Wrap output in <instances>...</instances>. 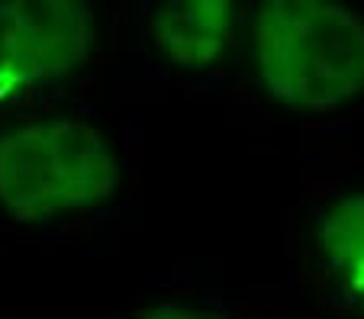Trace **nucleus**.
Segmentation results:
<instances>
[{
    "label": "nucleus",
    "instance_id": "1",
    "mask_svg": "<svg viewBox=\"0 0 364 319\" xmlns=\"http://www.w3.org/2000/svg\"><path fill=\"white\" fill-rule=\"evenodd\" d=\"M258 71L271 97L326 110L364 90V23L323 0H274L258 13Z\"/></svg>",
    "mask_w": 364,
    "mask_h": 319
},
{
    "label": "nucleus",
    "instance_id": "2",
    "mask_svg": "<svg viewBox=\"0 0 364 319\" xmlns=\"http://www.w3.org/2000/svg\"><path fill=\"white\" fill-rule=\"evenodd\" d=\"M110 142L77 119H39L0 132V207L23 222L87 210L117 190Z\"/></svg>",
    "mask_w": 364,
    "mask_h": 319
},
{
    "label": "nucleus",
    "instance_id": "3",
    "mask_svg": "<svg viewBox=\"0 0 364 319\" xmlns=\"http://www.w3.org/2000/svg\"><path fill=\"white\" fill-rule=\"evenodd\" d=\"M94 45V16L75 0L0 4V100L65 77Z\"/></svg>",
    "mask_w": 364,
    "mask_h": 319
},
{
    "label": "nucleus",
    "instance_id": "4",
    "mask_svg": "<svg viewBox=\"0 0 364 319\" xmlns=\"http://www.w3.org/2000/svg\"><path fill=\"white\" fill-rule=\"evenodd\" d=\"M226 0H181L168 4L155 16V39L178 65H210L223 52L229 33Z\"/></svg>",
    "mask_w": 364,
    "mask_h": 319
},
{
    "label": "nucleus",
    "instance_id": "5",
    "mask_svg": "<svg viewBox=\"0 0 364 319\" xmlns=\"http://www.w3.org/2000/svg\"><path fill=\"white\" fill-rule=\"evenodd\" d=\"M329 261L338 271H345L348 287L364 303V197H348L336 203L319 229Z\"/></svg>",
    "mask_w": 364,
    "mask_h": 319
},
{
    "label": "nucleus",
    "instance_id": "6",
    "mask_svg": "<svg viewBox=\"0 0 364 319\" xmlns=\"http://www.w3.org/2000/svg\"><path fill=\"white\" fill-rule=\"evenodd\" d=\"M139 319H220V316H206V313H193L184 306H151Z\"/></svg>",
    "mask_w": 364,
    "mask_h": 319
}]
</instances>
